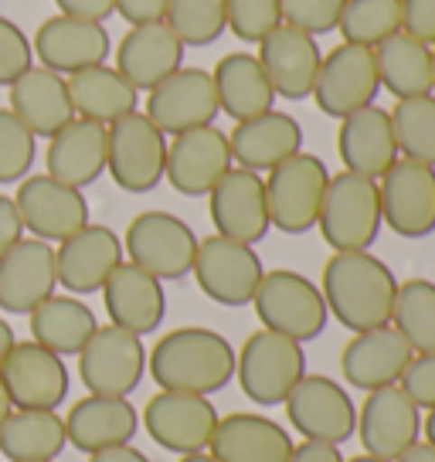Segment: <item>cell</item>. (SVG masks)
I'll list each match as a JSON object with an SVG mask.
<instances>
[{
  "mask_svg": "<svg viewBox=\"0 0 435 462\" xmlns=\"http://www.w3.org/2000/svg\"><path fill=\"white\" fill-rule=\"evenodd\" d=\"M319 292L327 313L344 330L361 333L392 323L398 279L392 265L371 252H334L323 265Z\"/></svg>",
  "mask_w": 435,
  "mask_h": 462,
  "instance_id": "cell-1",
  "label": "cell"
},
{
  "mask_svg": "<svg viewBox=\"0 0 435 462\" xmlns=\"http://www.w3.org/2000/svg\"><path fill=\"white\" fill-rule=\"evenodd\" d=\"M146 371L160 391H184L211 398L235 377V346L208 327H177L146 354Z\"/></svg>",
  "mask_w": 435,
  "mask_h": 462,
  "instance_id": "cell-2",
  "label": "cell"
},
{
  "mask_svg": "<svg viewBox=\"0 0 435 462\" xmlns=\"http://www.w3.org/2000/svg\"><path fill=\"white\" fill-rule=\"evenodd\" d=\"M381 194L377 180L361 173H330L319 204L317 228L334 252H371L381 235Z\"/></svg>",
  "mask_w": 435,
  "mask_h": 462,
  "instance_id": "cell-3",
  "label": "cell"
},
{
  "mask_svg": "<svg viewBox=\"0 0 435 462\" xmlns=\"http://www.w3.org/2000/svg\"><path fill=\"white\" fill-rule=\"evenodd\" d=\"M255 317L262 319V327L273 333H282L296 344H310L319 333L327 330V303L323 292L313 279H306L303 273L292 269H273L262 275L259 289L252 296Z\"/></svg>",
  "mask_w": 435,
  "mask_h": 462,
  "instance_id": "cell-4",
  "label": "cell"
},
{
  "mask_svg": "<svg viewBox=\"0 0 435 462\" xmlns=\"http://www.w3.org/2000/svg\"><path fill=\"white\" fill-rule=\"evenodd\" d=\"M306 374V350L290 337L273 330H255L245 337L242 350H235V377L248 402L259 408L282 404L296 381Z\"/></svg>",
  "mask_w": 435,
  "mask_h": 462,
  "instance_id": "cell-5",
  "label": "cell"
},
{
  "mask_svg": "<svg viewBox=\"0 0 435 462\" xmlns=\"http://www.w3.org/2000/svg\"><path fill=\"white\" fill-rule=\"evenodd\" d=\"M262 180H265V204L273 228L282 235H306L317 228L319 204L330 184V171L323 160L300 150L273 167Z\"/></svg>",
  "mask_w": 435,
  "mask_h": 462,
  "instance_id": "cell-6",
  "label": "cell"
},
{
  "mask_svg": "<svg viewBox=\"0 0 435 462\" xmlns=\"http://www.w3.org/2000/svg\"><path fill=\"white\" fill-rule=\"evenodd\" d=\"M198 235L184 217L171 211H140L126 225L123 235V255L126 262L140 265L143 273L157 275L160 282L190 275L194 255H198Z\"/></svg>",
  "mask_w": 435,
  "mask_h": 462,
  "instance_id": "cell-7",
  "label": "cell"
},
{
  "mask_svg": "<svg viewBox=\"0 0 435 462\" xmlns=\"http://www.w3.org/2000/svg\"><path fill=\"white\" fill-rule=\"evenodd\" d=\"M146 374L143 337L123 327H96L88 344L79 350V377L88 394L102 398H130Z\"/></svg>",
  "mask_w": 435,
  "mask_h": 462,
  "instance_id": "cell-8",
  "label": "cell"
},
{
  "mask_svg": "<svg viewBox=\"0 0 435 462\" xmlns=\"http://www.w3.org/2000/svg\"><path fill=\"white\" fill-rule=\"evenodd\" d=\"M286 419L306 442L344 446L357 432V404L344 384L327 374H303L286 394Z\"/></svg>",
  "mask_w": 435,
  "mask_h": 462,
  "instance_id": "cell-9",
  "label": "cell"
},
{
  "mask_svg": "<svg viewBox=\"0 0 435 462\" xmlns=\"http://www.w3.org/2000/svg\"><path fill=\"white\" fill-rule=\"evenodd\" d=\"M109 133V153L106 171L126 194H146L163 180L167 167V140L163 133L146 119V113H126L123 119L106 126Z\"/></svg>",
  "mask_w": 435,
  "mask_h": 462,
  "instance_id": "cell-10",
  "label": "cell"
},
{
  "mask_svg": "<svg viewBox=\"0 0 435 462\" xmlns=\"http://www.w3.org/2000/svg\"><path fill=\"white\" fill-rule=\"evenodd\" d=\"M194 282L218 306H248L259 289L265 265H262L255 245L235 242L225 235H208L198 242V255L190 265Z\"/></svg>",
  "mask_w": 435,
  "mask_h": 462,
  "instance_id": "cell-11",
  "label": "cell"
},
{
  "mask_svg": "<svg viewBox=\"0 0 435 462\" xmlns=\"http://www.w3.org/2000/svg\"><path fill=\"white\" fill-rule=\"evenodd\" d=\"M218 408L204 394H184V391H157L143 404L140 425L143 432L157 442L163 452L190 456V452H208L211 435L218 425Z\"/></svg>",
  "mask_w": 435,
  "mask_h": 462,
  "instance_id": "cell-12",
  "label": "cell"
},
{
  "mask_svg": "<svg viewBox=\"0 0 435 462\" xmlns=\"http://www.w3.org/2000/svg\"><path fill=\"white\" fill-rule=\"evenodd\" d=\"M377 92H381V79H377L375 48L340 42L323 55L317 82H313V99L319 113H327L330 119H344L371 106Z\"/></svg>",
  "mask_w": 435,
  "mask_h": 462,
  "instance_id": "cell-13",
  "label": "cell"
},
{
  "mask_svg": "<svg viewBox=\"0 0 435 462\" xmlns=\"http://www.w3.org/2000/svg\"><path fill=\"white\" fill-rule=\"evenodd\" d=\"M0 384L14 408L59 411L69 398V367L65 357L51 354L34 340H17L0 364Z\"/></svg>",
  "mask_w": 435,
  "mask_h": 462,
  "instance_id": "cell-14",
  "label": "cell"
},
{
  "mask_svg": "<svg viewBox=\"0 0 435 462\" xmlns=\"http://www.w3.org/2000/svg\"><path fill=\"white\" fill-rule=\"evenodd\" d=\"M381 221L398 238H429L435 231V167L398 157L377 180Z\"/></svg>",
  "mask_w": 435,
  "mask_h": 462,
  "instance_id": "cell-15",
  "label": "cell"
},
{
  "mask_svg": "<svg viewBox=\"0 0 435 462\" xmlns=\"http://www.w3.org/2000/svg\"><path fill=\"white\" fill-rule=\"evenodd\" d=\"M146 119L157 126L163 136L211 126L218 119V92L215 79L204 69L180 65L174 75H167L160 86L146 92Z\"/></svg>",
  "mask_w": 435,
  "mask_h": 462,
  "instance_id": "cell-16",
  "label": "cell"
},
{
  "mask_svg": "<svg viewBox=\"0 0 435 462\" xmlns=\"http://www.w3.org/2000/svg\"><path fill=\"white\" fill-rule=\"evenodd\" d=\"M235 167L228 133L211 126L177 133L167 140V167L163 180L184 198H208L211 188Z\"/></svg>",
  "mask_w": 435,
  "mask_h": 462,
  "instance_id": "cell-17",
  "label": "cell"
},
{
  "mask_svg": "<svg viewBox=\"0 0 435 462\" xmlns=\"http://www.w3.org/2000/svg\"><path fill=\"white\" fill-rule=\"evenodd\" d=\"M354 435L361 439L367 456L394 462L402 452L421 442V408L398 384L367 391V398L357 404Z\"/></svg>",
  "mask_w": 435,
  "mask_h": 462,
  "instance_id": "cell-18",
  "label": "cell"
},
{
  "mask_svg": "<svg viewBox=\"0 0 435 462\" xmlns=\"http://www.w3.org/2000/svg\"><path fill=\"white\" fill-rule=\"evenodd\" d=\"M17 215L31 238L61 242L88 225V201L79 188H69L48 173H34L17 184Z\"/></svg>",
  "mask_w": 435,
  "mask_h": 462,
  "instance_id": "cell-19",
  "label": "cell"
},
{
  "mask_svg": "<svg viewBox=\"0 0 435 462\" xmlns=\"http://www.w3.org/2000/svg\"><path fill=\"white\" fill-rule=\"evenodd\" d=\"M208 211L215 221V235L259 245L269 235V204H265V180L262 173L232 167L208 194Z\"/></svg>",
  "mask_w": 435,
  "mask_h": 462,
  "instance_id": "cell-20",
  "label": "cell"
},
{
  "mask_svg": "<svg viewBox=\"0 0 435 462\" xmlns=\"http://www.w3.org/2000/svg\"><path fill=\"white\" fill-rule=\"evenodd\" d=\"M123 262V238L109 225H92L79 228L75 235L61 238L55 248V273L59 286L72 296L99 292L102 282L113 275Z\"/></svg>",
  "mask_w": 435,
  "mask_h": 462,
  "instance_id": "cell-21",
  "label": "cell"
},
{
  "mask_svg": "<svg viewBox=\"0 0 435 462\" xmlns=\"http://www.w3.org/2000/svg\"><path fill=\"white\" fill-rule=\"evenodd\" d=\"M255 58L269 75L276 99L300 102L313 96V82H317L319 61H323V51L313 34L292 28V24H279L259 42Z\"/></svg>",
  "mask_w": 435,
  "mask_h": 462,
  "instance_id": "cell-22",
  "label": "cell"
},
{
  "mask_svg": "<svg viewBox=\"0 0 435 462\" xmlns=\"http://www.w3.org/2000/svg\"><path fill=\"white\" fill-rule=\"evenodd\" d=\"M412 357L415 350L408 346L405 337L392 323H384L375 330L350 333L347 346L340 350V374L350 388L367 394V391L398 384Z\"/></svg>",
  "mask_w": 435,
  "mask_h": 462,
  "instance_id": "cell-23",
  "label": "cell"
},
{
  "mask_svg": "<svg viewBox=\"0 0 435 462\" xmlns=\"http://www.w3.org/2000/svg\"><path fill=\"white\" fill-rule=\"evenodd\" d=\"M59 286L55 248L42 238H21L0 255V310L28 317Z\"/></svg>",
  "mask_w": 435,
  "mask_h": 462,
  "instance_id": "cell-24",
  "label": "cell"
},
{
  "mask_svg": "<svg viewBox=\"0 0 435 462\" xmlns=\"http://www.w3.org/2000/svg\"><path fill=\"white\" fill-rule=\"evenodd\" d=\"M31 51L44 69L72 75L92 69V65H102L109 58V31L102 28L99 21L55 14L38 24Z\"/></svg>",
  "mask_w": 435,
  "mask_h": 462,
  "instance_id": "cell-25",
  "label": "cell"
},
{
  "mask_svg": "<svg viewBox=\"0 0 435 462\" xmlns=\"http://www.w3.org/2000/svg\"><path fill=\"white\" fill-rule=\"evenodd\" d=\"M99 292L102 303H106V313H109V323L136 333V337L160 330V323L167 317L163 282L126 259L113 269V275L102 282Z\"/></svg>",
  "mask_w": 435,
  "mask_h": 462,
  "instance_id": "cell-26",
  "label": "cell"
},
{
  "mask_svg": "<svg viewBox=\"0 0 435 462\" xmlns=\"http://www.w3.org/2000/svg\"><path fill=\"white\" fill-rule=\"evenodd\" d=\"M184 44L167 21H146V24H130L116 44V69L136 92H150L160 86L167 75H174L184 65Z\"/></svg>",
  "mask_w": 435,
  "mask_h": 462,
  "instance_id": "cell-27",
  "label": "cell"
},
{
  "mask_svg": "<svg viewBox=\"0 0 435 462\" xmlns=\"http://www.w3.org/2000/svg\"><path fill=\"white\" fill-rule=\"evenodd\" d=\"M106 153H109V133L102 123L75 116L55 136H48L44 150V173L69 188H88L106 173Z\"/></svg>",
  "mask_w": 435,
  "mask_h": 462,
  "instance_id": "cell-28",
  "label": "cell"
},
{
  "mask_svg": "<svg viewBox=\"0 0 435 462\" xmlns=\"http://www.w3.org/2000/svg\"><path fill=\"white\" fill-rule=\"evenodd\" d=\"M337 153H340L344 171L381 180V173L402 157L398 140H394L392 113L371 102L357 113L344 116L337 130Z\"/></svg>",
  "mask_w": 435,
  "mask_h": 462,
  "instance_id": "cell-29",
  "label": "cell"
},
{
  "mask_svg": "<svg viewBox=\"0 0 435 462\" xmlns=\"http://www.w3.org/2000/svg\"><path fill=\"white\" fill-rule=\"evenodd\" d=\"M292 435L259 411H235L218 419L208 452L218 462H290Z\"/></svg>",
  "mask_w": 435,
  "mask_h": 462,
  "instance_id": "cell-30",
  "label": "cell"
},
{
  "mask_svg": "<svg viewBox=\"0 0 435 462\" xmlns=\"http://www.w3.org/2000/svg\"><path fill=\"white\" fill-rule=\"evenodd\" d=\"M228 146H232L235 167L269 173L282 160L303 150V126L296 116L269 109V113L235 123V130L228 133Z\"/></svg>",
  "mask_w": 435,
  "mask_h": 462,
  "instance_id": "cell-31",
  "label": "cell"
},
{
  "mask_svg": "<svg viewBox=\"0 0 435 462\" xmlns=\"http://www.w3.org/2000/svg\"><path fill=\"white\" fill-rule=\"evenodd\" d=\"M11 92V113L28 126L34 136H55V133L72 123L75 109L69 99V86H65V75L51 72L44 65H31L24 75H17L14 82L7 86Z\"/></svg>",
  "mask_w": 435,
  "mask_h": 462,
  "instance_id": "cell-32",
  "label": "cell"
},
{
  "mask_svg": "<svg viewBox=\"0 0 435 462\" xmlns=\"http://www.w3.org/2000/svg\"><path fill=\"white\" fill-rule=\"evenodd\" d=\"M136 432H140V415L126 398L86 394L82 402L69 408V419H65L69 446L86 456L109 446H126Z\"/></svg>",
  "mask_w": 435,
  "mask_h": 462,
  "instance_id": "cell-33",
  "label": "cell"
},
{
  "mask_svg": "<svg viewBox=\"0 0 435 462\" xmlns=\"http://www.w3.org/2000/svg\"><path fill=\"white\" fill-rule=\"evenodd\" d=\"M211 79H215L218 109L232 116L235 123L276 109V92L269 86V75L259 65V58L248 51H228L215 65Z\"/></svg>",
  "mask_w": 435,
  "mask_h": 462,
  "instance_id": "cell-34",
  "label": "cell"
},
{
  "mask_svg": "<svg viewBox=\"0 0 435 462\" xmlns=\"http://www.w3.org/2000/svg\"><path fill=\"white\" fill-rule=\"evenodd\" d=\"M31 340L48 346L59 357H79V350L88 344V337L96 333L99 319L88 310V303H82L72 292H51L44 303H38L28 313Z\"/></svg>",
  "mask_w": 435,
  "mask_h": 462,
  "instance_id": "cell-35",
  "label": "cell"
},
{
  "mask_svg": "<svg viewBox=\"0 0 435 462\" xmlns=\"http://www.w3.org/2000/svg\"><path fill=\"white\" fill-rule=\"evenodd\" d=\"M377 79L381 88L392 92L394 99H415L435 92V72H432V44L412 38L405 31L392 34L388 42L375 48Z\"/></svg>",
  "mask_w": 435,
  "mask_h": 462,
  "instance_id": "cell-36",
  "label": "cell"
},
{
  "mask_svg": "<svg viewBox=\"0 0 435 462\" xmlns=\"http://www.w3.org/2000/svg\"><path fill=\"white\" fill-rule=\"evenodd\" d=\"M65 86H69V99H72L75 116L92 119V123H116L126 113H136V99L140 92L113 69V65H92L82 72L65 75Z\"/></svg>",
  "mask_w": 435,
  "mask_h": 462,
  "instance_id": "cell-37",
  "label": "cell"
},
{
  "mask_svg": "<svg viewBox=\"0 0 435 462\" xmlns=\"http://www.w3.org/2000/svg\"><path fill=\"white\" fill-rule=\"evenodd\" d=\"M65 446H69L65 419L59 411L14 408L4 421V429H0V456H7L11 462L59 459Z\"/></svg>",
  "mask_w": 435,
  "mask_h": 462,
  "instance_id": "cell-38",
  "label": "cell"
},
{
  "mask_svg": "<svg viewBox=\"0 0 435 462\" xmlns=\"http://www.w3.org/2000/svg\"><path fill=\"white\" fill-rule=\"evenodd\" d=\"M392 327L408 340L415 354H435V282L405 279L398 282L392 306Z\"/></svg>",
  "mask_w": 435,
  "mask_h": 462,
  "instance_id": "cell-39",
  "label": "cell"
},
{
  "mask_svg": "<svg viewBox=\"0 0 435 462\" xmlns=\"http://www.w3.org/2000/svg\"><path fill=\"white\" fill-rule=\"evenodd\" d=\"M388 113H392L398 153L405 160L435 167V92L415 96V99H398Z\"/></svg>",
  "mask_w": 435,
  "mask_h": 462,
  "instance_id": "cell-40",
  "label": "cell"
},
{
  "mask_svg": "<svg viewBox=\"0 0 435 462\" xmlns=\"http://www.w3.org/2000/svg\"><path fill=\"white\" fill-rule=\"evenodd\" d=\"M337 31L350 44L377 48L402 31V0H344Z\"/></svg>",
  "mask_w": 435,
  "mask_h": 462,
  "instance_id": "cell-41",
  "label": "cell"
},
{
  "mask_svg": "<svg viewBox=\"0 0 435 462\" xmlns=\"http://www.w3.org/2000/svg\"><path fill=\"white\" fill-rule=\"evenodd\" d=\"M163 21L184 48H204L228 31V0H167Z\"/></svg>",
  "mask_w": 435,
  "mask_h": 462,
  "instance_id": "cell-42",
  "label": "cell"
},
{
  "mask_svg": "<svg viewBox=\"0 0 435 462\" xmlns=\"http://www.w3.org/2000/svg\"><path fill=\"white\" fill-rule=\"evenodd\" d=\"M38 157V136L11 109H0V184H21Z\"/></svg>",
  "mask_w": 435,
  "mask_h": 462,
  "instance_id": "cell-43",
  "label": "cell"
},
{
  "mask_svg": "<svg viewBox=\"0 0 435 462\" xmlns=\"http://www.w3.org/2000/svg\"><path fill=\"white\" fill-rule=\"evenodd\" d=\"M282 24V0H228V31L238 42L259 44Z\"/></svg>",
  "mask_w": 435,
  "mask_h": 462,
  "instance_id": "cell-44",
  "label": "cell"
},
{
  "mask_svg": "<svg viewBox=\"0 0 435 462\" xmlns=\"http://www.w3.org/2000/svg\"><path fill=\"white\" fill-rule=\"evenodd\" d=\"M340 11H344V0H282V24H292L319 38L327 31H337Z\"/></svg>",
  "mask_w": 435,
  "mask_h": 462,
  "instance_id": "cell-45",
  "label": "cell"
},
{
  "mask_svg": "<svg viewBox=\"0 0 435 462\" xmlns=\"http://www.w3.org/2000/svg\"><path fill=\"white\" fill-rule=\"evenodd\" d=\"M31 65H34V51H31L28 34L14 21L0 17V86H11Z\"/></svg>",
  "mask_w": 435,
  "mask_h": 462,
  "instance_id": "cell-46",
  "label": "cell"
},
{
  "mask_svg": "<svg viewBox=\"0 0 435 462\" xmlns=\"http://www.w3.org/2000/svg\"><path fill=\"white\" fill-rule=\"evenodd\" d=\"M398 388L405 391L421 411L435 408V354H415L408 361L405 374L398 381Z\"/></svg>",
  "mask_w": 435,
  "mask_h": 462,
  "instance_id": "cell-47",
  "label": "cell"
},
{
  "mask_svg": "<svg viewBox=\"0 0 435 462\" xmlns=\"http://www.w3.org/2000/svg\"><path fill=\"white\" fill-rule=\"evenodd\" d=\"M402 31L435 44V0H402Z\"/></svg>",
  "mask_w": 435,
  "mask_h": 462,
  "instance_id": "cell-48",
  "label": "cell"
},
{
  "mask_svg": "<svg viewBox=\"0 0 435 462\" xmlns=\"http://www.w3.org/2000/svg\"><path fill=\"white\" fill-rule=\"evenodd\" d=\"M116 14L126 24H146V21H163L167 0H116Z\"/></svg>",
  "mask_w": 435,
  "mask_h": 462,
  "instance_id": "cell-49",
  "label": "cell"
},
{
  "mask_svg": "<svg viewBox=\"0 0 435 462\" xmlns=\"http://www.w3.org/2000/svg\"><path fill=\"white\" fill-rule=\"evenodd\" d=\"M59 14L82 17V21H106L109 14H116V0H55Z\"/></svg>",
  "mask_w": 435,
  "mask_h": 462,
  "instance_id": "cell-50",
  "label": "cell"
},
{
  "mask_svg": "<svg viewBox=\"0 0 435 462\" xmlns=\"http://www.w3.org/2000/svg\"><path fill=\"white\" fill-rule=\"evenodd\" d=\"M21 238H24V225H21L14 198L0 194V255L14 245V242H21Z\"/></svg>",
  "mask_w": 435,
  "mask_h": 462,
  "instance_id": "cell-51",
  "label": "cell"
},
{
  "mask_svg": "<svg viewBox=\"0 0 435 462\" xmlns=\"http://www.w3.org/2000/svg\"><path fill=\"white\" fill-rule=\"evenodd\" d=\"M290 462H344L340 456V446H327V442H300L292 446Z\"/></svg>",
  "mask_w": 435,
  "mask_h": 462,
  "instance_id": "cell-52",
  "label": "cell"
},
{
  "mask_svg": "<svg viewBox=\"0 0 435 462\" xmlns=\"http://www.w3.org/2000/svg\"><path fill=\"white\" fill-rule=\"evenodd\" d=\"M88 462H150V456H146V452H140L133 442H126V446H109V448L92 452V456H88Z\"/></svg>",
  "mask_w": 435,
  "mask_h": 462,
  "instance_id": "cell-53",
  "label": "cell"
},
{
  "mask_svg": "<svg viewBox=\"0 0 435 462\" xmlns=\"http://www.w3.org/2000/svg\"><path fill=\"white\" fill-rule=\"evenodd\" d=\"M394 462H435V446H429V442L421 439V442H415L408 452H402Z\"/></svg>",
  "mask_w": 435,
  "mask_h": 462,
  "instance_id": "cell-54",
  "label": "cell"
},
{
  "mask_svg": "<svg viewBox=\"0 0 435 462\" xmlns=\"http://www.w3.org/2000/svg\"><path fill=\"white\" fill-rule=\"evenodd\" d=\"M14 330H11V323L7 319H0V364H4V357H7V350L14 346Z\"/></svg>",
  "mask_w": 435,
  "mask_h": 462,
  "instance_id": "cell-55",
  "label": "cell"
},
{
  "mask_svg": "<svg viewBox=\"0 0 435 462\" xmlns=\"http://www.w3.org/2000/svg\"><path fill=\"white\" fill-rule=\"evenodd\" d=\"M421 439H425L429 446H435V408H429V411L421 415Z\"/></svg>",
  "mask_w": 435,
  "mask_h": 462,
  "instance_id": "cell-56",
  "label": "cell"
},
{
  "mask_svg": "<svg viewBox=\"0 0 435 462\" xmlns=\"http://www.w3.org/2000/svg\"><path fill=\"white\" fill-rule=\"evenodd\" d=\"M14 411V404H11V398H7V391H4V384H0V429H4V421H7V415Z\"/></svg>",
  "mask_w": 435,
  "mask_h": 462,
  "instance_id": "cell-57",
  "label": "cell"
},
{
  "mask_svg": "<svg viewBox=\"0 0 435 462\" xmlns=\"http://www.w3.org/2000/svg\"><path fill=\"white\" fill-rule=\"evenodd\" d=\"M177 462H218L211 452H190V456H180Z\"/></svg>",
  "mask_w": 435,
  "mask_h": 462,
  "instance_id": "cell-58",
  "label": "cell"
},
{
  "mask_svg": "<svg viewBox=\"0 0 435 462\" xmlns=\"http://www.w3.org/2000/svg\"><path fill=\"white\" fill-rule=\"evenodd\" d=\"M344 462H388V459H377V456H367V452H364V456H350V459H344Z\"/></svg>",
  "mask_w": 435,
  "mask_h": 462,
  "instance_id": "cell-59",
  "label": "cell"
},
{
  "mask_svg": "<svg viewBox=\"0 0 435 462\" xmlns=\"http://www.w3.org/2000/svg\"><path fill=\"white\" fill-rule=\"evenodd\" d=\"M432 72H435V44H432Z\"/></svg>",
  "mask_w": 435,
  "mask_h": 462,
  "instance_id": "cell-60",
  "label": "cell"
},
{
  "mask_svg": "<svg viewBox=\"0 0 435 462\" xmlns=\"http://www.w3.org/2000/svg\"><path fill=\"white\" fill-rule=\"evenodd\" d=\"M44 462H55V459H44Z\"/></svg>",
  "mask_w": 435,
  "mask_h": 462,
  "instance_id": "cell-61",
  "label": "cell"
}]
</instances>
